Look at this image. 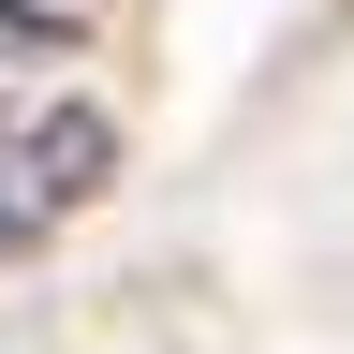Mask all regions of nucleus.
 <instances>
[{"mask_svg":"<svg viewBox=\"0 0 354 354\" xmlns=\"http://www.w3.org/2000/svg\"><path fill=\"white\" fill-rule=\"evenodd\" d=\"M104 177H118V118H104V104H30L15 148H0V221L44 236V221H74Z\"/></svg>","mask_w":354,"mask_h":354,"instance_id":"obj_1","label":"nucleus"},{"mask_svg":"<svg viewBox=\"0 0 354 354\" xmlns=\"http://www.w3.org/2000/svg\"><path fill=\"white\" fill-rule=\"evenodd\" d=\"M0 251H15V221H0Z\"/></svg>","mask_w":354,"mask_h":354,"instance_id":"obj_2","label":"nucleus"}]
</instances>
